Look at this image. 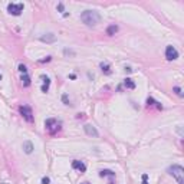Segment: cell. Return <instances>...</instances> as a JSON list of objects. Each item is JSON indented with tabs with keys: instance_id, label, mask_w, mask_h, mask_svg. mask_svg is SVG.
Returning a JSON list of instances; mask_svg holds the SVG:
<instances>
[{
	"instance_id": "5bb4252c",
	"label": "cell",
	"mask_w": 184,
	"mask_h": 184,
	"mask_svg": "<svg viewBox=\"0 0 184 184\" xmlns=\"http://www.w3.org/2000/svg\"><path fill=\"white\" fill-rule=\"evenodd\" d=\"M118 32V26H115V25H111V26L106 29V33L109 35V36H112V35H115V33Z\"/></svg>"
},
{
	"instance_id": "3957f363",
	"label": "cell",
	"mask_w": 184,
	"mask_h": 184,
	"mask_svg": "<svg viewBox=\"0 0 184 184\" xmlns=\"http://www.w3.org/2000/svg\"><path fill=\"white\" fill-rule=\"evenodd\" d=\"M45 128L51 134H55V132H58L60 130V122L55 118H49L45 121Z\"/></svg>"
},
{
	"instance_id": "7c38bea8",
	"label": "cell",
	"mask_w": 184,
	"mask_h": 184,
	"mask_svg": "<svg viewBox=\"0 0 184 184\" xmlns=\"http://www.w3.org/2000/svg\"><path fill=\"white\" fill-rule=\"evenodd\" d=\"M99 176H101V177H106V176L114 177V176H115V173H114V171H111V170H101V171H99Z\"/></svg>"
},
{
	"instance_id": "4fadbf2b",
	"label": "cell",
	"mask_w": 184,
	"mask_h": 184,
	"mask_svg": "<svg viewBox=\"0 0 184 184\" xmlns=\"http://www.w3.org/2000/svg\"><path fill=\"white\" fill-rule=\"evenodd\" d=\"M124 85H125V88H128V89H134V88H135V84H134L132 79H130V78H127L124 81Z\"/></svg>"
},
{
	"instance_id": "30bf717a",
	"label": "cell",
	"mask_w": 184,
	"mask_h": 184,
	"mask_svg": "<svg viewBox=\"0 0 184 184\" xmlns=\"http://www.w3.org/2000/svg\"><path fill=\"white\" fill-rule=\"evenodd\" d=\"M40 40L46 42V43H53V42H56V36L53 33H46L43 36H40Z\"/></svg>"
},
{
	"instance_id": "277c9868",
	"label": "cell",
	"mask_w": 184,
	"mask_h": 184,
	"mask_svg": "<svg viewBox=\"0 0 184 184\" xmlns=\"http://www.w3.org/2000/svg\"><path fill=\"white\" fill-rule=\"evenodd\" d=\"M23 9H25L23 3H9L7 12H9L10 14H13V16H19V14H22Z\"/></svg>"
},
{
	"instance_id": "484cf974",
	"label": "cell",
	"mask_w": 184,
	"mask_h": 184,
	"mask_svg": "<svg viewBox=\"0 0 184 184\" xmlns=\"http://www.w3.org/2000/svg\"><path fill=\"white\" fill-rule=\"evenodd\" d=\"M0 81H2V75H0Z\"/></svg>"
},
{
	"instance_id": "e0dca14e",
	"label": "cell",
	"mask_w": 184,
	"mask_h": 184,
	"mask_svg": "<svg viewBox=\"0 0 184 184\" xmlns=\"http://www.w3.org/2000/svg\"><path fill=\"white\" fill-rule=\"evenodd\" d=\"M147 104H148V106H150V105H155V106L158 108V109H163V106L160 105V104H158L157 101H154L152 98H148V99H147Z\"/></svg>"
},
{
	"instance_id": "d4e9b609",
	"label": "cell",
	"mask_w": 184,
	"mask_h": 184,
	"mask_svg": "<svg viewBox=\"0 0 184 184\" xmlns=\"http://www.w3.org/2000/svg\"><path fill=\"white\" fill-rule=\"evenodd\" d=\"M0 184H9V183H0Z\"/></svg>"
},
{
	"instance_id": "9c48e42d",
	"label": "cell",
	"mask_w": 184,
	"mask_h": 184,
	"mask_svg": "<svg viewBox=\"0 0 184 184\" xmlns=\"http://www.w3.org/2000/svg\"><path fill=\"white\" fill-rule=\"evenodd\" d=\"M72 168H75V170L81 171V173H85V171H86V165L84 164V161L75 160V161H72Z\"/></svg>"
},
{
	"instance_id": "cb8c5ba5",
	"label": "cell",
	"mask_w": 184,
	"mask_h": 184,
	"mask_svg": "<svg viewBox=\"0 0 184 184\" xmlns=\"http://www.w3.org/2000/svg\"><path fill=\"white\" fill-rule=\"evenodd\" d=\"M81 184H89V183H81Z\"/></svg>"
},
{
	"instance_id": "8992f818",
	"label": "cell",
	"mask_w": 184,
	"mask_h": 184,
	"mask_svg": "<svg viewBox=\"0 0 184 184\" xmlns=\"http://www.w3.org/2000/svg\"><path fill=\"white\" fill-rule=\"evenodd\" d=\"M165 58L168 60H176L178 58V52L174 46H167L165 49Z\"/></svg>"
},
{
	"instance_id": "7a4b0ae2",
	"label": "cell",
	"mask_w": 184,
	"mask_h": 184,
	"mask_svg": "<svg viewBox=\"0 0 184 184\" xmlns=\"http://www.w3.org/2000/svg\"><path fill=\"white\" fill-rule=\"evenodd\" d=\"M168 173L176 178V181L178 184H184V168L181 165H178V164L171 165L170 168H168Z\"/></svg>"
},
{
	"instance_id": "ba28073f",
	"label": "cell",
	"mask_w": 184,
	"mask_h": 184,
	"mask_svg": "<svg viewBox=\"0 0 184 184\" xmlns=\"http://www.w3.org/2000/svg\"><path fill=\"white\" fill-rule=\"evenodd\" d=\"M40 79H42V81H43V85H42V88H40V89H42V92H48L49 91V85H51V79H49V76H48V75H45V73H42V75H40Z\"/></svg>"
},
{
	"instance_id": "8fae6325",
	"label": "cell",
	"mask_w": 184,
	"mask_h": 184,
	"mask_svg": "<svg viewBox=\"0 0 184 184\" xmlns=\"http://www.w3.org/2000/svg\"><path fill=\"white\" fill-rule=\"evenodd\" d=\"M23 150H25L26 154H32L33 150H35V147H33V144L30 141H25V143H23Z\"/></svg>"
},
{
	"instance_id": "2e32d148",
	"label": "cell",
	"mask_w": 184,
	"mask_h": 184,
	"mask_svg": "<svg viewBox=\"0 0 184 184\" xmlns=\"http://www.w3.org/2000/svg\"><path fill=\"white\" fill-rule=\"evenodd\" d=\"M101 71H102V72L104 73H111V69H109V65H108V63H106V62H102V63H101Z\"/></svg>"
},
{
	"instance_id": "7402d4cb",
	"label": "cell",
	"mask_w": 184,
	"mask_h": 184,
	"mask_svg": "<svg viewBox=\"0 0 184 184\" xmlns=\"http://www.w3.org/2000/svg\"><path fill=\"white\" fill-rule=\"evenodd\" d=\"M62 99H63V102H65V104H69V102H68V97H66V95H63V97H62Z\"/></svg>"
},
{
	"instance_id": "5b68a950",
	"label": "cell",
	"mask_w": 184,
	"mask_h": 184,
	"mask_svg": "<svg viewBox=\"0 0 184 184\" xmlns=\"http://www.w3.org/2000/svg\"><path fill=\"white\" fill-rule=\"evenodd\" d=\"M19 112L22 114V117L26 119L27 122H33V112H32L30 106H27V105L19 106Z\"/></svg>"
},
{
	"instance_id": "6da1fadb",
	"label": "cell",
	"mask_w": 184,
	"mask_h": 184,
	"mask_svg": "<svg viewBox=\"0 0 184 184\" xmlns=\"http://www.w3.org/2000/svg\"><path fill=\"white\" fill-rule=\"evenodd\" d=\"M81 20L88 26H97L101 22V14L95 10H85L81 13Z\"/></svg>"
},
{
	"instance_id": "52a82bcc",
	"label": "cell",
	"mask_w": 184,
	"mask_h": 184,
	"mask_svg": "<svg viewBox=\"0 0 184 184\" xmlns=\"http://www.w3.org/2000/svg\"><path fill=\"white\" fill-rule=\"evenodd\" d=\"M84 130H85L86 135H89V137H99V132L97 131V128L92 127L91 124H86L85 127H84Z\"/></svg>"
},
{
	"instance_id": "44dd1931",
	"label": "cell",
	"mask_w": 184,
	"mask_h": 184,
	"mask_svg": "<svg viewBox=\"0 0 184 184\" xmlns=\"http://www.w3.org/2000/svg\"><path fill=\"white\" fill-rule=\"evenodd\" d=\"M147 180H148V176H147V174H143V184H148Z\"/></svg>"
},
{
	"instance_id": "603a6c76",
	"label": "cell",
	"mask_w": 184,
	"mask_h": 184,
	"mask_svg": "<svg viewBox=\"0 0 184 184\" xmlns=\"http://www.w3.org/2000/svg\"><path fill=\"white\" fill-rule=\"evenodd\" d=\"M58 9L62 12V10H63V5H62V3H59V5H58Z\"/></svg>"
},
{
	"instance_id": "9a60e30c",
	"label": "cell",
	"mask_w": 184,
	"mask_h": 184,
	"mask_svg": "<svg viewBox=\"0 0 184 184\" xmlns=\"http://www.w3.org/2000/svg\"><path fill=\"white\" fill-rule=\"evenodd\" d=\"M22 84H23V86H29V85H30V78H29V75H27V73L22 75Z\"/></svg>"
},
{
	"instance_id": "ac0fdd59",
	"label": "cell",
	"mask_w": 184,
	"mask_h": 184,
	"mask_svg": "<svg viewBox=\"0 0 184 184\" xmlns=\"http://www.w3.org/2000/svg\"><path fill=\"white\" fill-rule=\"evenodd\" d=\"M17 69H19V72H22L23 75H25V73H27V68H26V65H23V63H20Z\"/></svg>"
},
{
	"instance_id": "ffe728a7",
	"label": "cell",
	"mask_w": 184,
	"mask_h": 184,
	"mask_svg": "<svg viewBox=\"0 0 184 184\" xmlns=\"http://www.w3.org/2000/svg\"><path fill=\"white\" fill-rule=\"evenodd\" d=\"M51 183V178L49 177H43L42 178V184H49Z\"/></svg>"
},
{
	"instance_id": "d6986e66",
	"label": "cell",
	"mask_w": 184,
	"mask_h": 184,
	"mask_svg": "<svg viewBox=\"0 0 184 184\" xmlns=\"http://www.w3.org/2000/svg\"><path fill=\"white\" fill-rule=\"evenodd\" d=\"M174 92L177 94L178 97H183V92H181V89H180L178 86H174Z\"/></svg>"
}]
</instances>
